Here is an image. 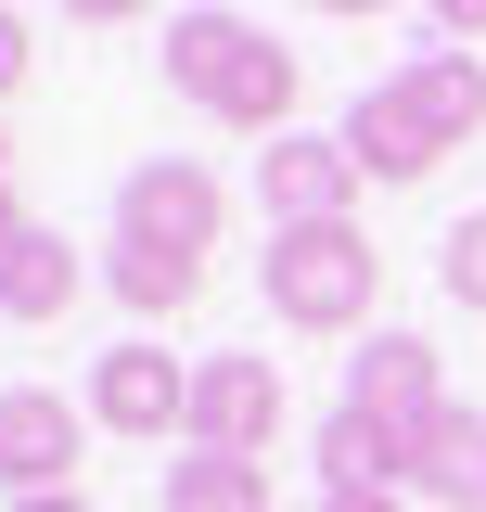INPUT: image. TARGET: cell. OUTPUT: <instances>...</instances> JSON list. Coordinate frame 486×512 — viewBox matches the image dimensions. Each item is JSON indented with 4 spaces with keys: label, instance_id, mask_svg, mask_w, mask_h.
<instances>
[{
    "label": "cell",
    "instance_id": "1",
    "mask_svg": "<svg viewBox=\"0 0 486 512\" xmlns=\"http://www.w3.org/2000/svg\"><path fill=\"white\" fill-rule=\"evenodd\" d=\"M167 90H180L192 116L218 128H295V90H307V52H282L269 26H243V13H180L167 26Z\"/></svg>",
    "mask_w": 486,
    "mask_h": 512
},
{
    "label": "cell",
    "instance_id": "2",
    "mask_svg": "<svg viewBox=\"0 0 486 512\" xmlns=\"http://www.w3.org/2000/svg\"><path fill=\"white\" fill-rule=\"evenodd\" d=\"M269 308L295 320V333H359L384 308V244H371L359 218L346 231H282L269 244Z\"/></svg>",
    "mask_w": 486,
    "mask_h": 512
},
{
    "label": "cell",
    "instance_id": "3",
    "mask_svg": "<svg viewBox=\"0 0 486 512\" xmlns=\"http://www.w3.org/2000/svg\"><path fill=\"white\" fill-rule=\"evenodd\" d=\"M218 218H231V192L205 180L192 154H154V167H128V180H116V244H154V256H192V269H205Z\"/></svg>",
    "mask_w": 486,
    "mask_h": 512
},
{
    "label": "cell",
    "instance_id": "4",
    "mask_svg": "<svg viewBox=\"0 0 486 512\" xmlns=\"http://www.w3.org/2000/svg\"><path fill=\"white\" fill-rule=\"evenodd\" d=\"M90 461V410L52 384H0V500H64Z\"/></svg>",
    "mask_w": 486,
    "mask_h": 512
},
{
    "label": "cell",
    "instance_id": "5",
    "mask_svg": "<svg viewBox=\"0 0 486 512\" xmlns=\"http://www.w3.org/2000/svg\"><path fill=\"white\" fill-rule=\"evenodd\" d=\"M90 423L103 436H192V359H167L154 333H128V346H103L90 359Z\"/></svg>",
    "mask_w": 486,
    "mask_h": 512
},
{
    "label": "cell",
    "instance_id": "6",
    "mask_svg": "<svg viewBox=\"0 0 486 512\" xmlns=\"http://www.w3.org/2000/svg\"><path fill=\"white\" fill-rule=\"evenodd\" d=\"M371 103L448 167V154L486 128V64H474V52H423V64H397V77H371Z\"/></svg>",
    "mask_w": 486,
    "mask_h": 512
},
{
    "label": "cell",
    "instance_id": "7",
    "mask_svg": "<svg viewBox=\"0 0 486 512\" xmlns=\"http://www.w3.org/2000/svg\"><path fill=\"white\" fill-rule=\"evenodd\" d=\"M256 192H269V218H282V231H346L371 180H359V154H346V141H307V128H282V141L256 154Z\"/></svg>",
    "mask_w": 486,
    "mask_h": 512
},
{
    "label": "cell",
    "instance_id": "8",
    "mask_svg": "<svg viewBox=\"0 0 486 512\" xmlns=\"http://www.w3.org/2000/svg\"><path fill=\"white\" fill-rule=\"evenodd\" d=\"M346 410H359V423H384V436L410 448L435 410H448V359H435L423 333H371L359 359H346Z\"/></svg>",
    "mask_w": 486,
    "mask_h": 512
},
{
    "label": "cell",
    "instance_id": "9",
    "mask_svg": "<svg viewBox=\"0 0 486 512\" xmlns=\"http://www.w3.org/2000/svg\"><path fill=\"white\" fill-rule=\"evenodd\" d=\"M269 436H282V372L269 359H192V448L269 461Z\"/></svg>",
    "mask_w": 486,
    "mask_h": 512
},
{
    "label": "cell",
    "instance_id": "10",
    "mask_svg": "<svg viewBox=\"0 0 486 512\" xmlns=\"http://www.w3.org/2000/svg\"><path fill=\"white\" fill-rule=\"evenodd\" d=\"M397 500H435V512H486V410H435L423 436L397 448Z\"/></svg>",
    "mask_w": 486,
    "mask_h": 512
},
{
    "label": "cell",
    "instance_id": "11",
    "mask_svg": "<svg viewBox=\"0 0 486 512\" xmlns=\"http://www.w3.org/2000/svg\"><path fill=\"white\" fill-rule=\"evenodd\" d=\"M77 282H90V269H77V244H64V231H26V244L0 256V320H26V333H39V320L77 308Z\"/></svg>",
    "mask_w": 486,
    "mask_h": 512
},
{
    "label": "cell",
    "instance_id": "12",
    "mask_svg": "<svg viewBox=\"0 0 486 512\" xmlns=\"http://www.w3.org/2000/svg\"><path fill=\"white\" fill-rule=\"evenodd\" d=\"M103 295L141 308V320H180L192 295H205V269H192V256H154V244H103Z\"/></svg>",
    "mask_w": 486,
    "mask_h": 512
},
{
    "label": "cell",
    "instance_id": "13",
    "mask_svg": "<svg viewBox=\"0 0 486 512\" xmlns=\"http://www.w3.org/2000/svg\"><path fill=\"white\" fill-rule=\"evenodd\" d=\"M167 512H269V461L192 448V461H167Z\"/></svg>",
    "mask_w": 486,
    "mask_h": 512
},
{
    "label": "cell",
    "instance_id": "14",
    "mask_svg": "<svg viewBox=\"0 0 486 512\" xmlns=\"http://www.w3.org/2000/svg\"><path fill=\"white\" fill-rule=\"evenodd\" d=\"M371 487H397V436L359 423V410H333L320 423V500H371Z\"/></svg>",
    "mask_w": 486,
    "mask_h": 512
},
{
    "label": "cell",
    "instance_id": "15",
    "mask_svg": "<svg viewBox=\"0 0 486 512\" xmlns=\"http://www.w3.org/2000/svg\"><path fill=\"white\" fill-rule=\"evenodd\" d=\"M435 269H448V295H461V308L486 320V205L461 218V231H448V256H435Z\"/></svg>",
    "mask_w": 486,
    "mask_h": 512
},
{
    "label": "cell",
    "instance_id": "16",
    "mask_svg": "<svg viewBox=\"0 0 486 512\" xmlns=\"http://www.w3.org/2000/svg\"><path fill=\"white\" fill-rule=\"evenodd\" d=\"M26 90V13H0V103Z\"/></svg>",
    "mask_w": 486,
    "mask_h": 512
},
{
    "label": "cell",
    "instance_id": "17",
    "mask_svg": "<svg viewBox=\"0 0 486 512\" xmlns=\"http://www.w3.org/2000/svg\"><path fill=\"white\" fill-rule=\"evenodd\" d=\"M26 231H39V218H26V192H13V180H0V256H13V244H26Z\"/></svg>",
    "mask_w": 486,
    "mask_h": 512
},
{
    "label": "cell",
    "instance_id": "18",
    "mask_svg": "<svg viewBox=\"0 0 486 512\" xmlns=\"http://www.w3.org/2000/svg\"><path fill=\"white\" fill-rule=\"evenodd\" d=\"M320 512H410V500H397V487H371V500H320Z\"/></svg>",
    "mask_w": 486,
    "mask_h": 512
},
{
    "label": "cell",
    "instance_id": "19",
    "mask_svg": "<svg viewBox=\"0 0 486 512\" xmlns=\"http://www.w3.org/2000/svg\"><path fill=\"white\" fill-rule=\"evenodd\" d=\"M13 512H90V500H77V487H64V500H13Z\"/></svg>",
    "mask_w": 486,
    "mask_h": 512
},
{
    "label": "cell",
    "instance_id": "20",
    "mask_svg": "<svg viewBox=\"0 0 486 512\" xmlns=\"http://www.w3.org/2000/svg\"><path fill=\"white\" fill-rule=\"evenodd\" d=\"M0 180H13V141H0Z\"/></svg>",
    "mask_w": 486,
    "mask_h": 512
}]
</instances>
